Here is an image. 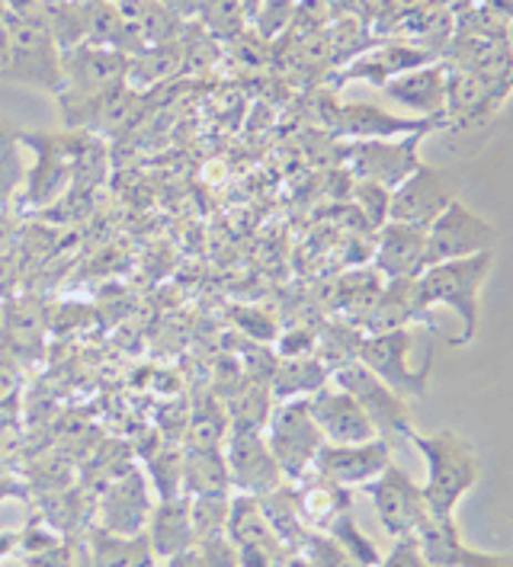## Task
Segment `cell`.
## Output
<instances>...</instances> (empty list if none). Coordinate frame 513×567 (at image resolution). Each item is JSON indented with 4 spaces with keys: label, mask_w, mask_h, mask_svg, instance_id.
Listing matches in <instances>:
<instances>
[{
    "label": "cell",
    "mask_w": 513,
    "mask_h": 567,
    "mask_svg": "<svg viewBox=\"0 0 513 567\" xmlns=\"http://www.w3.org/2000/svg\"><path fill=\"white\" fill-rule=\"evenodd\" d=\"M382 286H386V279L372 267L357 269V272L343 276L340 286H334V308L343 315V321L362 330V321L369 318V311L382 296Z\"/></svg>",
    "instance_id": "cell-31"
},
{
    "label": "cell",
    "mask_w": 513,
    "mask_h": 567,
    "mask_svg": "<svg viewBox=\"0 0 513 567\" xmlns=\"http://www.w3.org/2000/svg\"><path fill=\"white\" fill-rule=\"evenodd\" d=\"M20 135H23L20 128L0 120V206H7L27 179V167L20 157V148H23Z\"/></svg>",
    "instance_id": "cell-38"
},
{
    "label": "cell",
    "mask_w": 513,
    "mask_h": 567,
    "mask_svg": "<svg viewBox=\"0 0 513 567\" xmlns=\"http://www.w3.org/2000/svg\"><path fill=\"white\" fill-rule=\"evenodd\" d=\"M283 567H315V565H311V561L305 558L302 551H293V555L286 558V565H283Z\"/></svg>",
    "instance_id": "cell-53"
},
{
    "label": "cell",
    "mask_w": 513,
    "mask_h": 567,
    "mask_svg": "<svg viewBox=\"0 0 513 567\" xmlns=\"http://www.w3.org/2000/svg\"><path fill=\"white\" fill-rule=\"evenodd\" d=\"M93 132L84 128H68V132H23L20 142L32 151L35 164L27 171L23 179V206L45 209L55 199H61L78 174V161L88 148Z\"/></svg>",
    "instance_id": "cell-4"
},
{
    "label": "cell",
    "mask_w": 513,
    "mask_h": 567,
    "mask_svg": "<svg viewBox=\"0 0 513 567\" xmlns=\"http://www.w3.org/2000/svg\"><path fill=\"white\" fill-rule=\"evenodd\" d=\"M507 100V87L497 81L479 78L472 71H459L447 64V110L443 128L472 132L497 116L501 103Z\"/></svg>",
    "instance_id": "cell-15"
},
{
    "label": "cell",
    "mask_w": 513,
    "mask_h": 567,
    "mask_svg": "<svg viewBox=\"0 0 513 567\" xmlns=\"http://www.w3.org/2000/svg\"><path fill=\"white\" fill-rule=\"evenodd\" d=\"M0 340L10 350V359L39 357L45 340V311L35 299H17L7 305L0 318Z\"/></svg>",
    "instance_id": "cell-25"
},
{
    "label": "cell",
    "mask_w": 513,
    "mask_h": 567,
    "mask_svg": "<svg viewBox=\"0 0 513 567\" xmlns=\"http://www.w3.org/2000/svg\"><path fill=\"white\" fill-rule=\"evenodd\" d=\"M27 567H74V545L64 538L55 548H45L39 555H27Z\"/></svg>",
    "instance_id": "cell-47"
},
{
    "label": "cell",
    "mask_w": 513,
    "mask_h": 567,
    "mask_svg": "<svg viewBox=\"0 0 513 567\" xmlns=\"http://www.w3.org/2000/svg\"><path fill=\"white\" fill-rule=\"evenodd\" d=\"M222 452H225V465H228V478H232V494L264 497L279 484H286L270 446H267L264 430H232Z\"/></svg>",
    "instance_id": "cell-13"
},
{
    "label": "cell",
    "mask_w": 513,
    "mask_h": 567,
    "mask_svg": "<svg viewBox=\"0 0 513 567\" xmlns=\"http://www.w3.org/2000/svg\"><path fill=\"white\" fill-rule=\"evenodd\" d=\"M296 491H299V507H302L305 526L318 529V533H325L337 516L353 509V494L347 487L331 484V481L325 478H315V475L299 481Z\"/></svg>",
    "instance_id": "cell-27"
},
{
    "label": "cell",
    "mask_w": 513,
    "mask_h": 567,
    "mask_svg": "<svg viewBox=\"0 0 513 567\" xmlns=\"http://www.w3.org/2000/svg\"><path fill=\"white\" fill-rule=\"evenodd\" d=\"M161 567H209V565L199 558V551H196V548H189V551H181V555H174V558L161 561Z\"/></svg>",
    "instance_id": "cell-49"
},
{
    "label": "cell",
    "mask_w": 513,
    "mask_h": 567,
    "mask_svg": "<svg viewBox=\"0 0 513 567\" xmlns=\"http://www.w3.org/2000/svg\"><path fill=\"white\" fill-rule=\"evenodd\" d=\"M331 382V369L318 357H276L270 372L273 401L311 398Z\"/></svg>",
    "instance_id": "cell-26"
},
{
    "label": "cell",
    "mask_w": 513,
    "mask_h": 567,
    "mask_svg": "<svg viewBox=\"0 0 513 567\" xmlns=\"http://www.w3.org/2000/svg\"><path fill=\"white\" fill-rule=\"evenodd\" d=\"M376 567H430V565H427V558H423L418 538L401 536V538H394L392 548H389V555H386V558H379V565Z\"/></svg>",
    "instance_id": "cell-46"
},
{
    "label": "cell",
    "mask_w": 513,
    "mask_h": 567,
    "mask_svg": "<svg viewBox=\"0 0 513 567\" xmlns=\"http://www.w3.org/2000/svg\"><path fill=\"white\" fill-rule=\"evenodd\" d=\"M260 507L264 516L273 526V533L289 545V551H299L302 548L305 536H308V526H305L302 507H299V491L296 484H279L276 491L260 497Z\"/></svg>",
    "instance_id": "cell-32"
},
{
    "label": "cell",
    "mask_w": 513,
    "mask_h": 567,
    "mask_svg": "<svg viewBox=\"0 0 513 567\" xmlns=\"http://www.w3.org/2000/svg\"><path fill=\"white\" fill-rule=\"evenodd\" d=\"M389 465H392V443L386 436H376L366 443H325L315 455L311 475L353 491L379 478Z\"/></svg>",
    "instance_id": "cell-12"
},
{
    "label": "cell",
    "mask_w": 513,
    "mask_h": 567,
    "mask_svg": "<svg viewBox=\"0 0 513 567\" xmlns=\"http://www.w3.org/2000/svg\"><path fill=\"white\" fill-rule=\"evenodd\" d=\"M193 548L199 551V558L209 567H242L238 565V548H235V542L228 538V533L199 538V542H193Z\"/></svg>",
    "instance_id": "cell-44"
},
{
    "label": "cell",
    "mask_w": 513,
    "mask_h": 567,
    "mask_svg": "<svg viewBox=\"0 0 513 567\" xmlns=\"http://www.w3.org/2000/svg\"><path fill=\"white\" fill-rule=\"evenodd\" d=\"M273 343H276V357H315L318 330L289 328V330H283Z\"/></svg>",
    "instance_id": "cell-45"
},
{
    "label": "cell",
    "mask_w": 513,
    "mask_h": 567,
    "mask_svg": "<svg viewBox=\"0 0 513 567\" xmlns=\"http://www.w3.org/2000/svg\"><path fill=\"white\" fill-rule=\"evenodd\" d=\"M232 494H212V497H189V519H193V542L209 536H222L228 526Z\"/></svg>",
    "instance_id": "cell-40"
},
{
    "label": "cell",
    "mask_w": 513,
    "mask_h": 567,
    "mask_svg": "<svg viewBox=\"0 0 513 567\" xmlns=\"http://www.w3.org/2000/svg\"><path fill=\"white\" fill-rule=\"evenodd\" d=\"M196 17H199V27L209 32L212 39H222V42H232L235 35H242L250 27L242 0H203Z\"/></svg>",
    "instance_id": "cell-39"
},
{
    "label": "cell",
    "mask_w": 513,
    "mask_h": 567,
    "mask_svg": "<svg viewBox=\"0 0 513 567\" xmlns=\"http://www.w3.org/2000/svg\"><path fill=\"white\" fill-rule=\"evenodd\" d=\"M366 491H369V501H372V509H376L382 529L392 538L414 536V529L430 513L427 501H423L421 484L411 478L404 468H398L394 462L379 478L369 481Z\"/></svg>",
    "instance_id": "cell-14"
},
{
    "label": "cell",
    "mask_w": 513,
    "mask_h": 567,
    "mask_svg": "<svg viewBox=\"0 0 513 567\" xmlns=\"http://www.w3.org/2000/svg\"><path fill=\"white\" fill-rule=\"evenodd\" d=\"M145 472L157 501L183 497V446H161L145 455Z\"/></svg>",
    "instance_id": "cell-37"
},
{
    "label": "cell",
    "mask_w": 513,
    "mask_h": 567,
    "mask_svg": "<svg viewBox=\"0 0 513 567\" xmlns=\"http://www.w3.org/2000/svg\"><path fill=\"white\" fill-rule=\"evenodd\" d=\"M84 545H88V555H91L93 567H142L145 561L154 558L145 533H138V536H120V533L91 526Z\"/></svg>",
    "instance_id": "cell-30"
},
{
    "label": "cell",
    "mask_w": 513,
    "mask_h": 567,
    "mask_svg": "<svg viewBox=\"0 0 513 567\" xmlns=\"http://www.w3.org/2000/svg\"><path fill=\"white\" fill-rule=\"evenodd\" d=\"M325 533L337 538V542H340L353 558H360L366 567L379 565V558H382V555H379V548L372 545V538L362 533L360 523L353 519V509H350V513H343V516H337Z\"/></svg>",
    "instance_id": "cell-41"
},
{
    "label": "cell",
    "mask_w": 513,
    "mask_h": 567,
    "mask_svg": "<svg viewBox=\"0 0 513 567\" xmlns=\"http://www.w3.org/2000/svg\"><path fill=\"white\" fill-rule=\"evenodd\" d=\"M142 567H161V561H154V558H152V561H145Z\"/></svg>",
    "instance_id": "cell-56"
},
{
    "label": "cell",
    "mask_w": 513,
    "mask_h": 567,
    "mask_svg": "<svg viewBox=\"0 0 513 567\" xmlns=\"http://www.w3.org/2000/svg\"><path fill=\"white\" fill-rule=\"evenodd\" d=\"M225 414L232 420V430H264L273 411V391L267 379L247 375L232 391L222 394Z\"/></svg>",
    "instance_id": "cell-28"
},
{
    "label": "cell",
    "mask_w": 513,
    "mask_h": 567,
    "mask_svg": "<svg viewBox=\"0 0 513 567\" xmlns=\"http://www.w3.org/2000/svg\"><path fill=\"white\" fill-rule=\"evenodd\" d=\"M507 45H511V52H513V20H511V27H507Z\"/></svg>",
    "instance_id": "cell-55"
},
{
    "label": "cell",
    "mask_w": 513,
    "mask_h": 567,
    "mask_svg": "<svg viewBox=\"0 0 513 567\" xmlns=\"http://www.w3.org/2000/svg\"><path fill=\"white\" fill-rule=\"evenodd\" d=\"M350 199H353V206L362 212V218H366V225H369L372 231H379V228L389 221L392 189L376 186V183H360V179H353V186H350Z\"/></svg>",
    "instance_id": "cell-43"
},
{
    "label": "cell",
    "mask_w": 513,
    "mask_h": 567,
    "mask_svg": "<svg viewBox=\"0 0 513 567\" xmlns=\"http://www.w3.org/2000/svg\"><path fill=\"white\" fill-rule=\"evenodd\" d=\"M386 96L408 106L418 120H443L447 110V64L427 61L386 84Z\"/></svg>",
    "instance_id": "cell-21"
},
{
    "label": "cell",
    "mask_w": 513,
    "mask_h": 567,
    "mask_svg": "<svg viewBox=\"0 0 513 567\" xmlns=\"http://www.w3.org/2000/svg\"><path fill=\"white\" fill-rule=\"evenodd\" d=\"M244 13H247V20H254V13H257V7H260V0H242Z\"/></svg>",
    "instance_id": "cell-54"
},
{
    "label": "cell",
    "mask_w": 513,
    "mask_h": 567,
    "mask_svg": "<svg viewBox=\"0 0 513 567\" xmlns=\"http://www.w3.org/2000/svg\"><path fill=\"white\" fill-rule=\"evenodd\" d=\"M411 347H414V333L411 328L389 330V333H366L360 343V362L382 379L401 398H421L430 382V362L411 365Z\"/></svg>",
    "instance_id": "cell-8"
},
{
    "label": "cell",
    "mask_w": 513,
    "mask_h": 567,
    "mask_svg": "<svg viewBox=\"0 0 513 567\" xmlns=\"http://www.w3.org/2000/svg\"><path fill=\"white\" fill-rule=\"evenodd\" d=\"M414 538L421 545L423 558L430 567H482L497 561V555L472 551L455 526V516H433L427 513L423 523L414 529Z\"/></svg>",
    "instance_id": "cell-22"
},
{
    "label": "cell",
    "mask_w": 513,
    "mask_h": 567,
    "mask_svg": "<svg viewBox=\"0 0 513 567\" xmlns=\"http://www.w3.org/2000/svg\"><path fill=\"white\" fill-rule=\"evenodd\" d=\"M308 404H311V417L318 423L325 443H366V440L379 436V430L366 417L360 404L334 382L315 391L308 398Z\"/></svg>",
    "instance_id": "cell-20"
},
{
    "label": "cell",
    "mask_w": 513,
    "mask_h": 567,
    "mask_svg": "<svg viewBox=\"0 0 513 567\" xmlns=\"http://www.w3.org/2000/svg\"><path fill=\"white\" fill-rule=\"evenodd\" d=\"M404 440H411L427 462V481L421 484L427 509L433 516H455V507L462 504V497L479 484L475 446L455 430H440L430 436H421L411 430Z\"/></svg>",
    "instance_id": "cell-3"
},
{
    "label": "cell",
    "mask_w": 513,
    "mask_h": 567,
    "mask_svg": "<svg viewBox=\"0 0 513 567\" xmlns=\"http://www.w3.org/2000/svg\"><path fill=\"white\" fill-rule=\"evenodd\" d=\"M334 385L347 391L362 411L366 417L372 420V426L379 430V436L392 440V436H408L411 426V411H408V398H401L398 391H392L382 379H376L360 359L337 369L331 375Z\"/></svg>",
    "instance_id": "cell-11"
},
{
    "label": "cell",
    "mask_w": 513,
    "mask_h": 567,
    "mask_svg": "<svg viewBox=\"0 0 513 567\" xmlns=\"http://www.w3.org/2000/svg\"><path fill=\"white\" fill-rule=\"evenodd\" d=\"M325 42L331 52L334 71H340L343 64L360 59L366 49H372L379 42V35L372 32V27L362 17H334L325 27Z\"/></svg>",
    "instance_id": "cell-35"
},
{
    "label": "cell",
    "mask_w": 513,
    "mask_h": 567,
    "mask_svg": "<svg viewBox=\"0 0 513 567\" xmlns=\"http://www.w3.org/2000/svg\"><path fill=\"white\" fill-rule=\"evenodd\" d=\"M427 61H440L437 55H430L427 49L408 42V39H379L372 49H366L360 59H353L350 64H343L340 71H334V87L347 84V81H362L372 87H386L389 81H394L398 74L421 68Z\"/></svg>",
    "instance_id": "cell-17"
},
{
    "label": "cell",
    "mask_w": 513,
    "mask_h": 567,
    "mask_svg": "<svg viewBox=\"0 0 513 567\" xmlns=\"http://www.w3.org/2000/svg\"><path fill=\"white\" fill-rule=\"evenodd\" d=\"M20 548V533H3L0 536V561L10 555V551H17Z\"/></svg>",
    "instance_id": "cell-50"
},
{
    "label": "cell",
    "mask_w": 513,
    "mask_h": 567,
    "mask_svg": "<svg viewBox=\"0 0 513 567\" xmlns=\"http://www.w3.org/2000/svg\"><path fill=\"white\" fill-rule=\"evenodd\" d=\"M264 436H267V446H270L283 478L289 484H299V481L311 475L315 455H318V449L325 446V436H321L318 423L311 417L308 398L276 401L270 420L264 426Z\"/></svg>",
    "instance_id": "cell-6"
},
{
    "label": "cell",
    "mask_w": 513,
    "mask_h": 567,
    "mask_svg": "<svg viewBox=\"0 0 513 567\" xmlns=\"http://www.w3.org/2000/svg\"><path fill=\"white\" fill-rule=\"evenodd\" d=\"M152 484L138 465L125 468L120 478L110 481L96 504V526L120 533V536H138L145 533V523L152 516Z\"/></svg>",
    "instance_id": "cell-16"
},
{
    "label": "cell",
    "mask_w": 513,
    "mask_h": 567,
    "mask_svg": "<svg viewBox=\"0 0 513 567\" xmlns=\"http://www.w3.org/2000/svg\"><path fill=\"white\" fill-rule=\"evenodd\" d=\"M453 199L455 193L450 177L443 171H437V167L421 164L401 186L392 189L389 221H404V225L430 228L437 221V215L447 209Z\"/></svg>",
    "instance_id": "cell-18"
},
{
    "label": "cell",
    "mask_w": 513,
    "mask_h": 567,
    "mask_svg": "<svg viewBox=\"0 0 513 567\" xmlns=\"http://www.w3.org/2000/svg\"><path fill=\"white\" fill-rule=\"evenodd\" d=\"M427 267V228L386 221L376 231L372 269L382 279H418Z\"/></svg>",
    "instance_id": "cell-19"
},
{
    "label": "cell",
    "mask_w": 513,
    "mask_h": 567,
    "mask_svg": "<svg viewBox=\"0 0 513 567\" xmlns=\"http://www.w3.org/2000/svg\"><path fill=\"white\" fill-rule=\"evenodd\" d=\"M0 78L10 84L49 90L59 96L61 49L42 13H23L20 20L10 23L0 55Z\"/></svg>",
    "instance_id": "cell-5"
},
{
    "label": "cell",
    "mask_w": 513,
    "mask_h": 567,
    "mask_svg": "<svg viewBox=\"0 0 513 567\" xmlns=\"http://www.w3.org/2000/svg\"><path fill=\"white\" fill-rule=\"evenodd\" d=\"M494 267V250H484L475 257H459L430 264L418 276V296L423 311L430 315L433 308H450L459 315L462 330L455 333L453 347H469L479 330V308H482V289Z\"/></svg>",
    "instance_id": "cell-2"
},
{
    "label": "cell",
    "mask_w": 513,
    "mask_h": 567,
    "mask_svg": "<svg viewBox=\"0 0 513 567\" xmlns=\"http://www.w3.org/2000/svg\"><path fill=\"white\" fill-rule=\"evenodd\" d=\"M225 533L235 542V548H247V545H286L283 538L273 533L270 523H267L264 507H260V497H250V494H232Z\"/></svg>",
    "instance_id": "cell-33"
},
{
    "label": "cell",
    "mask_w": 513,
    "mask_h": 567,
    "mask_svg": "<svg viewBox=\"0 0 513 567\" xmlns=\"http://www.w3.org/2000/svg\"><path fill=\"white\" fill-rule=\"evenodd\" d=\"M414 321L433 328V318L423 311L421 296H418V279H386L382 296L376 301V308H372L369 318L362 321V333L404 330L411 328Z\"/></svg>",
    "instance_id": "cell-23"
},
{
    "label": "cell",
    "mask_w": 513,
    "mask_h": 567,
    "mask_svg": "<svg viewBox=\"0 0 513 567\" xmlns=\"http://www.w3.org/2000/svg\"><path fill=\"white\" fill-rule=\"evenodd\" d=\"M232 420L225 414L222 398H203L183 426V449H225Z\"/></svg>",
    "instance_id": "cell-34"
},
{
    "label": "cell",
    "mask_w": 513,
    "mask_h": 567,
    "mask_svg": "<svg viewBox=\"0 0 513 567\" xmlns=\"http://www.w3.org/2000/svg\"><path fill=\"white\" fill-rule=\"evenodd\" d=\"M321 120L331 128L334 138H343V142L401 138V135H414V132L443 128V120L394 116V113L382 110V106H372V103H337V100H325Z\"/></svg>",
    "instance_id": "cell-10"
},
{
    "label": "cell",
    "mask_w": 513,
    "mask_h": 567,
    "mask_svg": "<svg viewBox=\"0 0 513 567\" xmlns=\"http://www.w3.org/2000/svg\"><path fill=\"white\" fill-rule=\"evenodd\" d=\"M13 494H20L17 481H10V478H3V475H0V501H3V497H13Z\"/></svg>",
    "instance_id": "cell-51"
},
{
    "label": "cell",
    "mask_w": 513,
    "mask_h": 567,
    "mask_svg": "<svg viewBox=\"0 0 513 567\" xmlns=\"http://www.w3.org/2000/svg\"><path fill=\"white\" fill-rule=\"evenodd\" d=\"M362 333L357 324H350V321H331V324H325V328L318 330V347H315V357L321 359L328 369H331V375L337 369H343V365H350V362H357L360 359V343H362Z\"/></svg>",
    "instance_id": "cell-36"
},
{
    "label": "cell",
    "mask_w": 513,
    "mask_h": 567,
    "mask_svg": "<svg viewBox=\"0 0 513 567\" xmlns=\"http://www.w3.org/2000/svg\"><path fill=\"white\" fill-rule=\"evenodd\" d=\"M145 536L152 545L154 561H167L181 551L193 548V519H189V497L157 501L145 523Z\"/></svg>",
    "instance_id": "cell-24"
},
{
    "label": "cell",
    "mask_w": 513,
    "mask_h": 567,
    "mask_svg": "<svg viewBox=\"0 0 513 567\" xmlns=\"http://www.w3.org/2000/svg\"><path fill=\"white\" fill-rule=\"evenodd\" d=\"M17 385H20V379H17L13 359L0 362V404H3V401H10V398L17 394Z\"/></svg>",
    "instance_id": "cell-48"
},
{
    "label": "cell",
    "mask_w": 513,
    "mask_h": 567,
    "mask_svg": "<svg viewBox=\"0 0 513 567\" xmlns=\"http://www.w3.org/2000/svg\"><path fill=\"white\" fill-rule=\"evenodd\" d=\"M183 494L186 497L232 494V478L222 449H183Z\"/></svg>",
    "instance_id": "cell-29"
},
{
    "label": "cell",
    "mask_w": 513,
    "mask_h": 567,
    "mask_svg": "<svg viewBox=\"0 0 513 567\" xmlns=\"http://www.w3.org/2000/svg\"><path fill=\"white\" fill-rule=\"evenodd\" d=\"M430 132H414L401 138H372V142H350L343 148V164L350 177L360 183H376L394 189L421 167V142Z\"/></svg>",
    "instance_id": "cell-7"
},
{
    "label": "cell",
    "mask_w": 513,
    "mask_h": 567,
    "mask_svg": "<svg viewBox=\"0 0 513 567\" xmlns=\"http://www.w3.org/2000/svg\"><path fill=\"white\" fill-rule=\"evenodd\" d=\"M494 244H497V228L479 212L469 209L462 199H453L427 228V267L459 257H475L484 250H494Z\"/></svg>",
    "instance_id": "cell-9"
},
{
    "label": "cell",
    "mask_w": 513,
    "mask_h": 567,
    "mask_svg": "<svg viewBox=\"0 0 513 567\" xmlns=\"http://www.w3.org/2000/svg\"><path fill=\"white\" fill-rule=\"evenodd\" d=\"M129 84V55L106 45H78L61 52V120L71 128H91L96 110Z\"/></svg>",
    "instance_id": "cell-1"
},
{
    "label": "cell",
    "mask_w": 513,
    "mask_h": 567,
    "mask_svg": "<svg viewBox=\"0 0 513 567\" xmlns=\"http://www.w3.org/2000/svg\"><path fill=\"white\" fill-rule=\"evenodd\" d=\"M305 558L315 567H366L360 558H353L340 542L328 533H318V529H308V536L302 542Z\"/></svg>",
    "instance_id": "cell-42"
},
{
    "label": "cell",
    "mask_w": 513,
    "mask_h": 567,
    "mask_svg": "<svg viewBox=\"0 0 513 567\" xmlns=\"http://www.w3.org/2000/svg\"><path fill=\"white\" fill-rule=\"evenodd\" d=\"M484 3H491L494 10H501L507 20H513V0H484Z\"/></svg>",
    "instance_id": "cell-52"
}]
</instances>
